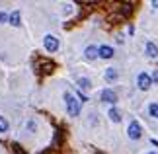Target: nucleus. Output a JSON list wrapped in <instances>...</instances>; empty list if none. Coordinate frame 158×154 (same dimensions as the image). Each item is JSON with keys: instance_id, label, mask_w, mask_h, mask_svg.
I'll return each instance as SVG.
<instances>
[{"instance_id": "1", "label": "nucleus", "mask_w": 158, "mask_h": 154, "mask_svg": "<svg viewBox=\"0 0 158 154\" xmlns=\"http://www.w3.org/2000/svg\"><path fill=\"white\" fill-rule=\"evenodd\" d=\"M64 102H66V111H69V115L76 117L78 113H80V100H76L70 92L64 94Z\"/></svg>"}, {"instance_id": "2", "label": "nucleus", "mask_w": 158, "mask_h": 154, "mask_svg": "<svg viewBox=\"0 0 158 154\" xmlns=\"http://www.w3.org/2000/svg\"><path fill=\"white\" fill-rule=\"evenodd\" d=\"M127 133H129V139H133V140L141 139V135H143L141 123H139V121H131V123H129V129H127Z\"/></svg>"}, {"instance_id": "3", "label": "nucleus", "mask_w": 158, "mask_h": 154, "mask_svg": "<svg viewBox=\"0 0 158 154\" xmlns=\"http://www.w3.org/2000/svg\"><path fill=\"white\" fill-rule=\"evenodd\" d=\"M43 45H45V49H47L49 53H55V51L59 49V39L55 37V35H45Z\"/></svg>"}, {"instance_id": "4", "label": "nucleus", "mask_w": 158, "mask_h": 154, "mask_svg": "<svg viewBox=\"0 0 158 154\" xmlns=\"http://www.w3.org/2000/svg\"><path fill=\"white\" fill-rule=\"evenodd\" d=\"M150 84H152L150 76H148V74H144V72H141V74H139V78H137V86H139L141 90H148V88H150Z\"/></svg>"}, {"instance_id": "5", "label": "nucleus", "mask_w": 158, "mask_h": 154, "mask_svg": "<svg viewBox=\"0 0 158 154\" xmlns=\"http://www.w3.org/2000/svg\"><path fill=\"white\" fill-rule=\"evenodd\" d=\"M102 100H104V102H107V103H115V102H117V94H115L113 90L106 88L104 92H102Z\"/></svg>"}, {"instance_id": "6", "label": "nucleus", "mask_w": 158, "mask_h": 154, "mask_svg": "<svg viewBox=\"0 0 158 154\" xmlns=\"http://www.w3.org/2000/svg\"><path fill=\"white\" fill-rule=\"evenodd\" d=\"M98 57H102V59H111V57H113V49L109 47V45L98 47Z\"/></svg>"}, {"instance_id": "7", "label": "nucleus", "mask_w": 158, "mask_h": 154, "mask_svg": "<svg viewBox=\"0 0 158 154\" xmlns=\"http://www.w3.org/2000/svg\"><path fill=\"white\" fill-rule=\"evenodd\" d=\"M8 22L12 23L14 27H20V23H22V16H20V10H14L12 14L8 16Z\"/></svg>"}, {"instance_id": "8", "label": "nucleus", "mask_w": 158, "mask_h": 154, "mask_svg": "<svg viewBox=\"0 0 158 154\" xmlns=\"http://www.w3.org/2000/svg\"><path fill=\"white\" fill-rule=\"evenodd\" d=\"M84 57H86L88 60H94V59H98V47H94V45H88V47H86V51H84Z\"/></svg>"}, {"instance_id": "9", "label": "nucleus", "mask_w": 158, "mask_h": 154, "mask_svg": "<svg viewBox=\"0 0 158 154\" xmlns=\"http://www.w3.org/2000/svg\"><path fill=\"white\" fill-rule=\"evenodd\" d=\"M147 55L150 59H158V47L154 43H147Z\"/></svg>"}, {"instance_id": "10", "label": "nucleus", "mask_w": 158, "mask_h": 154, "mask_svg": "<svg viewBox=\"0 0 158 154\" xmlns=\"http://www.w3.org/2000/svg\"><path fill=\"white\" fill-rule=\"evenodd\" d=\"M109 119H111L113 123H119L121 121V113H119V109H115V107H111V109H109Z\"/></svg>"}, {"instance_id": "11", "label": "nucleus", "mask_w": 158, "mask_h": 154, "mask_svg": "<svg viewBox=\"0 0 158 154\" xmlns=\"http://www.w3.org/2000/svg\"><path fill=\"white\" fill-rule=\"evenodd\" d=\"M106 80H107V82L117 80V70H115V69H107V70H106Z\"/></svg>"}, {"instance_id": "12", "label": "nucleus", "mask_w": 158, "mask_h": 154, "mask_svg": "<svg viewBox=\"0 0 158 154\" xmlns=\"http://www.w3.org/2000/svg\"><path fill=\"white\" fill-rule=\"evenodd\" d=\"M78 88H80V90H88L90 88V80L88 78H78Z\"/></svg>"}, {"instance_id": "13", "label": "nucleus", "mask_w": 158, "mask_h": 154, "mask_svg": "<svg viewBox=\"0 0 158 154\" xmlns=\"http://www.w3.org/2000/svg\"><path fill=\"white\" fill-rule=\"evenodd\" d=\"M8 119H6V117H2V115H0V133H6V131H8Z\"/></svg>"}, {"instance_id": "14", "label": "nucleus", "mask_w": 158, "mask_h": 154, "mask_svg": "<svg viewBox=\"0 0 158 154\" xmlns=\"http://www.w3.org/2000/svg\"><path fill=\"white\" fill-rule=\"evenodd\" d=\"M148 111H150V115H152V117H156V119H158V103H150Z\"/></svg>"}, {"instance_id": "15", "label": "nucleus", "mask_w": 158, "mask_h": 154, "mask_svg": "<svg viewBox=\"0 0 158 154\" xmlns=\"http://www.w3.org/2000/svg\"><path fill=\"white\" fill-rule=\"evenodd\" d=\"M8 22V14L6 12H0V23H6Z\"/></svg>"}, {"instance_id": "16", "label": "nucleus", "mask_w": 158, "mask_h": 154, "mask_svg": "<svg viewBox=\"0 0 158 154\" xmlns=\"http://www.w3.org/2000/svg\"><path fill=\"white\" fill-rule=\"evenodd\" d=\"M150 80H152V82H156V84H158V70H154V72H152V76H150Z\"/></svg>"}, {"instance_id": "17", "label": "nucleus", "mask_w": 158, "mask_h": 154, "mask_svg": "<svg viewBox=\"0 0 158 154\" xmlns=\"http://www.w3.org/2000/svg\"><path fill=\"white\" fill-rule=\"evenodd\" d=\"M152 6H154V8H158V2H152Z\"/></svg>"}, {"instance_id": "18", "label": "nucleus", "mask_w": 158, "mask_h": 154, "mask_svg": "<svg viewBox=\"0 0 158 154\" xmlns=\"http://www.w3.org/2000/svg\"><path fill=\"white\" fill-rule=\"evenodd\" d=\"M148 154H156V152H148Z\"/></svg>"}]
</instances>
